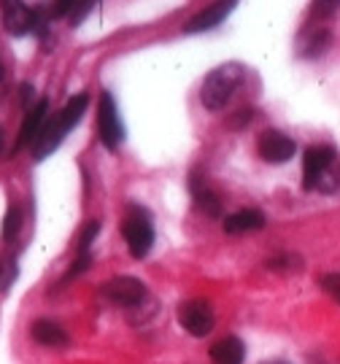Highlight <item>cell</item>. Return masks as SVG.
I'll return each mask as SVG.
<instances>
[{"label":"cell","mask_w":340,"mask_h":364,"mask_svg":"<svg viewBox=\"0 0 340 364\" xmlns=\"http://www.w3.org/2000/svg\"><path fill=\"white\" fill-rule=\"evenodd\" d=\"M87 103H90V97L87 95H76V97H70L68 105L60 111V114H54L52 119H46V124H43V130L38 132V138L33 141V156L43 162L46 156H52L60 144L65 141V135L73 127H76V122L81 119V114L87 111Z\"/></svg>","instance_id":"1"},{"label":"cell","mask_w":340,"mask_h":364,"mask_svg":"<svg viewBox=\"0 0 340 364\" xmlns=\"http://www.w3.org/2000/svg\"><path fill=\"white\" fill-rule=\"evenodd\" d=\"M246 78V68L238 63H227V65L213 68L203 87H200V103L206 105L208 111H222L227 108V103L233 100V95L238 92V87Z\"/></svg>","instance_id":"2"},{"label":"cell","mask_w":340,"mask_h":364,"mask_svg":"<svg viewBox=\"0 0 340 364\" xmlns=\"http://www.w3.org/2000/svg\"><path fill=\"white\" fill-rule=\"evenodd\" d=\"M338 162V151L332 146H314L302 156V186L305 189H338V181H332V168Z\"/></svg>","instance_id":"3"},{"label":"cell","mask_w":340,"mask_h":364,"mask_svg":"<svg viewBox=\"0 0 340 364\" xmlns=\"http://www.w3.org/2000/svg\"><path fill=\"white\" fill-rule=\"evenodd\" d=\"M122 232H124L127 251H130L132 259L149 257V251L154 246V224H152V216H149L144 208L132 205V208L127 210V219L122 224Z\"/></svg>","instance_id":"4"},{"label":"cell","mask_w":340,"mask_h":364,"mask_svg":"<svg viewBox=\"0 0 340 364\" xmlns=\"http://www.w3.org/2000/svg\"><path fill=\"white\" fill-rule=\"evenodd\" d=\"M97 138L108 151L119 149V144L124 141V124H122L119 105L111 92H103L97 103Z\"/></svg>","instance_id":"5"},{"label":"cell","mask_w":340,"mask_h":364,"mask_svg":"<svg viewBox=\"0 0 340 364\" xmlns=\"http://www.w3.org/2000/svg\"><path fill=\"white\" fill-rule=\"evenodd\" d=\"M179 324L192 335V338H206L213 332L216 316L206 299H189L179 305Z\"/></svg>","instance_id":"6"},{"label":"cell","mask_w":340,"mask_h":364,"mask_svg":"<svg viewBox=\"0 0 340 364\" xmlns=\"http://www.w3.org/2000/svg\"><path fill=\"white\" fill-rule=\"evenodd\" d=\"M100 294H103L108 302L114 305H124V308H135L146 299V284L132 278V275H119V278H111L100 287Z\"/></svg>","instance_id":"7"},{"label":"cell","mask_w":340,"mask_h":364,"mask_svg":"<svg viewBox=\"0 0 340 364\" xmlns=\"http://www.w3.org/2000/svg\"><path fill=\"white\" fill-rule=\"evenodd\" d=\"M257 149H260V156L265 162H270V165H284V162H289V159L294 156V149H297V146H294V141H292L289 135H284V132L267 130L260 135Z\"/></svg>","instance_id":"8"},{"label":"cell","mask_w":340,"mask_h":364,"mask_svg":"<svg viewBox=\"0 0 340 364\" xmlns=\"http://www.w3.org/2000/svg\"><path fill=\"white\" fill-rule=\"evenodd\" d=\"M235 3H238V0H216V3L206 6L203 11L197 14V16H192V19L186 22L184 33H206V30H213V27L222 25L224 19L233 14Z\"/></svg>","instance_id":"9"},{"label":"cell","mask_w":340,"mask_h":364,"mask_svg":"<svg viewBox=\"0 0 340 364\" xmlns=\"http://www.w3.org/2000/svg\"><path fill=\"white\" fill-rule=\"evenodd\" d=\"M3 3V27L11 36H27L33 33V11L22 0H0Z\"/></svg>","instance_id":"10"},{"label":"cell","mask_w":340,"mask_h":364,"mask_svg":"<svg viewBox=\"0 0 340 364\" xmlns=\"http://www.w3.org/2000/svg\"><path fill=\"white\" fill-rule=\"evenodd\" d=\"M46 114H49V103H46V100H38L33 108H27L25 122H22V127H19V135H16L14 149H22V146H27V144L33 146V141L38 138V132L43 130V124H46Z\"/></svg>","instance_id":"11"},{"label":"cell","mask_w":340,"mask_h":364,"mask_svg":"<svg viewBox=\"0 0 340 364\" xmlns=\"http://www.w3.org/2000/svg\"><path fill=\"white\" fill-rule=\"evenodd\" d=\"M30 332H33L36 343L46 346V348H65L68 343H70L65 329L57 324V321H49V318H38L36 324L30 326Z\"/></svg>","instance_id":"12"},{"label":"cell","mask_w":340,"mask_h":364,"mask_svg":"<svg viewBox=\"0 0 340 364\" xmlns=\"http://www.w3.org/2000/svg\"><path fill=\"white\" fill-rule=\"evenodd\" d=\"M246 359V346L240 338H222L211 346V362L213 364H243Z\"/></svg>","instance_id":"13"},{"label":"cell","mask_w":340,"mask_h":364,"mask_svg":"<svg viewBox=\"0 0 340 364\" xmlns=\"http://www.w3.org/2000/svg\"><path fill=\"white\" fill-rule=\"evenodd\" d=\"M262 227H265V216L254 208H243L224 219V232H230V235L254 232V230H262Z\"/></svg>","instance_id":"14"},{"label":"cell","mask_w":340,"mask_h":364,"mask_svg":"<svg viewBox=\"0 0 340 364\" xmlns=\"http://www.w3.org/2000/svg\"><path fill=\"white\" fill-rule=\"evenodd\" d=\"M192 189H195L197 208L206 210L208 216H219V213H222V203H219V197L213 195L208 186H197V181H192Z\"/></svg>","instance_id":"15"},{"label":"cell","mask_w":340,"mask_h":364,"mask_svg":"<svg viewBox=\"0 0 340 364\" xmlns=\"http://www.w3.org/2000/svg\"><path fill=\"white\" fill-rule=\"evenodd\" d=\"M97 232H100V221L97 219L87 221V227L79 235V257H90V248L97 240Z\"/></svg>","instance_id":"16"},{"label":"cell","mask_w":340,"mask_h":364,"mask_svg":"<svg viewBox=\"0 0 340 364\" xmlns=\"http://www.w3.org/2000/svg\"><path fill=\"white\" fill-rule=\"evenodd\" d=\"M327 46H329V33H327V30H316L314 36L302 43V49H305V54H308V57H319V54L324 52Z\"/></svg>","instance_id":"17"},{"label":"cell","mask_w":340,"mask_h":364,"mask_svg":"<svg viewBox=\"0 0 340 364\" xmlns=\"http://www.w3.org/2000/svg\"><path fill=\"white\" fill-rule=\"evenodd\" d=\"M19 227H22V213H19V208L16 205H9V210H6V219H3V237L9 240V237H14V235L19 232Z\"/></svg>","instance_id":"18"},{"label":"cell","mask_w":340,"mask_h":364,"mask_svg":"<svg viewBox=\"0 0 340 364\" xmlns=\"http://www.w3.org/2000/svg\"><path fill=\"white\" fill-rule=\"evenodd\" d=\"M16 262L14 259H3L0 262V291H9L14 287V281H16Z\"/></svg>","instance_id":"19"},{"label":"cell","mask_w":340,"mask_h":364,"mask_svg":"<svg viewBox=\"0 0 340 364\" xmlns=\"http://www.w3.org/2000/svg\"><path fill=\"white\" fill-rule=\"evenodd\" d=\"M340 0H314V6H311V14H314L316 19H329L332 14L338 11Z\"/></svg>","instance_id":"20"},{"label":"cell","mask_w":340,"mask_h":364,"mask_svg":"<svg viewBox=\"0 0 340 364\" xmlns=\"http://www.w3.org/2000/svg\"><path fill=\"white\" fill-rule=\"evenodd\" d=\"M97 6V0H76V6H73V11H70V25H81L90 11Z\"/></svg>","instance_id":"21"},{"label":"cell","mask_w":340,"mask_h":364,"mask_svg":"<svg viewBox=\"0 0 340 364\" xmlns=\"http://www.w3.org/2000/svg\"><path fill=\"white\" fill-rule=\"evenodd\" d=\"M322 289H324L335 302H340V273L324 275V278H322Z\"/></svg>","instance_id":"22"},{"label":"cell","mask_w":340,"mask_h":364,"mask_svg":"<svg viewBox=\"0 0 340 364\" xmlns=\"http://www.w3.org/2000/svg\"><path fill=\"white\" fill-rule=\"evenodd\" d=\"M251 119H254V111L251 108H240L235 117L230 119V127H246V124H251Z\"/></svg>","instance_id":"23"},{"label":"cell","mask_w":340,"mask_h":364,"mask_svg":"<svg viewBox=\"0 0 340 364\" xmlns=\"http://www.w3.org/2000/svg\"><path fill=\"white\" fill-rule=\"evenodd\" d=\"M292 262H297L294 259V257H278V259H270L267 262V267H270V270H292Z\"/></svg>","instance_id":"24"},{"label":"cell","mask_w":340,"mask_h":364,"mask_svg":"<svg viewBox=\"0 0 340 364\" xmlns=\"http://www.w3.org/2000/svg\"><path fill=\"white\" fill-rule=\"evenodd\" d=\"M33 87H30V84H22V105H25V108H33V105H30V97H33Z\"/></svg>","instance_id":"25"},{"label":"cell","mask_w":340,"mask_h":364,"mask_svg":"<svg viewBox=\"0 0 340 364\" xmlns=\"http://www.w3.org/2000/svg\"><path fill=\"white\" fill-rule=\"evenodd\" d=\"M262 364H287V362H278V359H275V362H262Z\"/></svg>","instance_id":"26"},{"label":"cell","mask_w":340,"mask_h":364,"mask_svg":"<svg viewBox=\"0 0 340 364\" xmlns=\"http://www.w3.org/2000/svg\"><path fill=\"white\" fill-rule=\"evenodd\" d=\"M0 84H3V63H0Z\"/></svg>","instance_id":"27"}]
</instances>
